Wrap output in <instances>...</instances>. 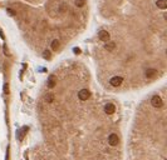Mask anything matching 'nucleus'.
Masks as SVG:
<instances>
[{
  "mask_svg": "<svg viewBox=\"0 0 167 160\" xmlns=\"http://www.w3.org/2000/svg\"><path fill=\"white\" fill-rule=\"evenodd\" d=\"M4 54H9V53H8V49H7V45H4Z\"/></svg>",
  "mask_w": 167,
  "mask_h": 160,
  "instance_id": "a211bd4d",
  "label": "nucleus"
},
{
  "mask_svg": "<svg viewBox=\"0 0 167 160\" xmlns=\"http://www.w3.org/2000/svg\"><path fill=\"white\" fill-rule=\"evenodd\" d=\"M43 56H44V59H50V51L49 50H45L44 53H43Z\"/></svg>",
  "mask_w": 167,
  "mask_h": 160,
  "instance_id": "2eb2a0df",
  "label": "nucleus"
},
{
  "mask_svg": "<svg viewBox=\"0 0 167 160\" xmlns=\"http://www.w3.org/2000/svg\"><path fill=\"white\" fill-rule=\"evenodd\" d=\"M156 7L162 9V10H165L167 8V0H157L156 1Z\"/></svg>",
  "mask_w": 167,
  "mask_h": 160,
  "instance_id": "9d476101",
  "label": "nucleus"
},
{
  "mask_svg": "<svg viewBox=\"0 0 167 160\" xmlns=\"http://www.w3.org/2000/svg\"><path fill=\"white\" fill-rule=\"evenodd\" d=\"M145 75H146V78H148V79H152V78H154L157 75V70H156V69H147L146 73H145Z\"/></svg>",
  "mask_w": 167,
  "mask_h": 160,
  "instance_id": "1a4fd4ad",
  "label": "nucleus"
},
{
  "mask_svg": "<svg viewBox=\"0 0 167 160\" xmlns=\"http://www.w3.org/2000/svg\"><path fill=\"white\" fill-rule=\"evenodd\" d=\"M123 83V78L122 76H113L111 80H109V84L112 85V86H119L121 84Z\"/></svg>",
  "mask_w": 167,
  "mask_h": 160,
  "instance_id": "20e7f679",
  "label": "nucleus"
},
{
  "mask_svg": "<svg viewBox=\"0 0 167 160\" xmlns=\"http://www.w3.org/2000/svg\"><path fill=\"white\" fill-rule=\"evenodd\" d=\"M45 101L47 103H53L54 101V95H53L51 93L47 94V95H45Z\"/></svg>",
  "mask_w": 167,
  "mask_h": 160,
  "instance_id": "ddd939ff",
  "label": "nucleus"
},
{
  "mask_svg": "<svg viewBox=\"0 0 167 160\" xmlns=\"http://www.w3.org/2000/svg\"><path fill=\"white\" fill-rule=\"evenodd\" d=\"M48 88H50V89H53L55 85H57V80H55V76L54 75H50V76L48 78Z\"/></svg>",
  "mask_w": 167,
  "mask_h": 160,
  "instance_id": "6e6552de",
  "label": "nucleus"
},
{
  "mask_svg": "<svg viewBox=\"0 0 167 160\" xmlns=\"http://www.w3.org/2000/svg\"><path fill=\"white\" fill-rule=\"evenodd\" d=\"M4 91H5V93L8 94V91H9V88H8V84H5V85H4Z\"/></svg>",
  "mask_w": 167,
  "mask_h": 160,
  "instance_id": "dca6fc26",
  "label": "nucleus"
},
{
  "mask_svg": "<svg viewBox=\"0 0 167 160\" xmlns=\"http://www.w3.org/2000/svg\"><path fill=\"white\" fill-rule=\"evenodd\" d=\"M26 131H28V128H26V126H24L23 129H20L19 131H18V140L21 141L24 139V135H25Z\"/></svg>",
  "mask_w": 167,
  "mask_h": 160,
  "instance_id": "9b49d317",
  "label": "nucleus"
},
{
  "mask_svg": "<svg viewBox=\"0 0 167 160\" xmlns=\"http://www.w3.org/2000/svg\"><path fill=\"white\" fill-rule=\"evenodd\" d=\"M104 49L107 51H113L116 49V43H114V41H107V43L104 44Z\"/></svg>",
  "mask_w": 167,
  "mask_h": 160,
  "instance_id": "0eeeda50",
  "label": "nucleus"
},
{
  "mask_svg": "<svg viewBox=\"0 0 167 160\" xmlns=\"http://www.w3.org/2000/svg\"><path fill=\"white\" fill-rule=\"evenodd\" d=\"M104 111H106V114H108V115H112V114L116 111V106H114V104H112V103H108V104L104 106Z\"/></svg>",
  "mask_w": 167,
  "mask_h": 160,
  "instance_id": "423d86ee",
  "label": "nucleus"
},
{
  "mask_svg": "<svg viewBox=\"0 0 167 160\" xmlns=\"http://www.w3.org/2000/svg\"><path fill=\"white\" fill-rule=\"evenodd\" d=\"M118 141H119V139H118L117 134H111L108 136V143H109V145H111V146H117Z\"/></svg>",
  "mask_w": 167,
  "mask_h": 160,
  "instance_id": "39448f33",
  "label": "nucleus"
},
{
  "mask_svg": "<svg viewBox=\"0 0 167 160\" xmlns=\"http://www.w3.org/2000/svg\"><path fill=\"white\" fill-rule=\"evenodd\" d=\"M98 38H99V40H102V41H104V43H107V41H109V39H111V35H109L108 31H106V30H101V31L98 33Z\"/></svg>",
  "mask_w": 167,
  "mask_h": 160,
  "instance_id": "7ed1b4c3",
  "label": "nucleus"
},
{
  "mask_svg": "<svg viewBox=\"0 0 167 160\" xmlns=\"http://www.w3.org/2000/svg\"><path fill=\"white\" fill-rule=\"evenodd\" d=\"M85 5V0H76V7L82 8Z\"/></svg>",
  "mask_w": 167,
  "mask_h": 160,
  "instance_id": "4468645a",
  "label": "nucleus"
},
{
  "mask_svg": "<svg viewBox=\"0 0 167 160\" xmlns=\"http://www.w3.org/2000/svg\"><path fill=\"white\" fill-rule=\"evenodd\" d=\"M151 104H152V106H153V108H157V109L163 106V101H162L161 96H158V95L152 96V99H151Z\"/></svg>",
  "mask_w": 167,
  "mask_h": 160,
  "instance_id": "f257e3e1",
  "label": "nucleus"
},
{
  "mask_svg": "<svg viewBox=\"0 0 167 160\" xmlns=\"http://www.w3.org/2000/svg\"><path fill=\"white\" fill-rule=\"evenodd\" d=\"M51 50H58L59 46H60V41H59L58 39H54L53 41H51Z\"/></svg>",
  "mask_w": 167,
  "mask_h": 160,
  "instance_id": "f8f14e48",
  "label": "nucleus"
},
{
  "mask_svg": "<svg viewBox=\"0 0 167 160\" xmlns=\"http://www.w3.org/2000/svg\"><path fill=\"white\" fill-rule=\"evenodd\" d=\"M74 53H76V54H80V49H78V48H76V49H74Z\"/></svg>",
  "mask_w": 167,
  "mask_h": 160,
  "instance_id": "f3484780",
  "label": "nucleus"
},
{
  "mask_svg": "<svg viewBox=\"0 0 167 160\" xmlns=\"http://www.w3.org/2000/svg\"><path fill=\"white\" fill-rule=\"evenodd\" d=\"M78 98H79V100H82V101H85V100H88L90 98V91L87 89H82L79 93H78Z\"/></svg>",
  "mask_w": 167,
  "mask_h": 160,
  "instance_id": "f03ea898",
  "label": "nucleus"
}]
</instances>
